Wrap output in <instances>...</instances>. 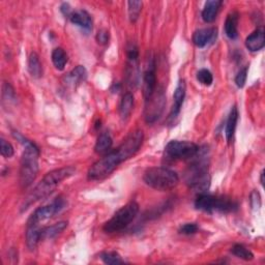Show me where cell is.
<instances>
[{"instance_id":"1","label":"cell","mask_w":265,"mask_h":265,"mask_svg":"<svg viewBox=\"0 0 265 265\" xmlns=\"http://www.w3.org/2000/svg\"><path fill=\"white\" fill-rule=\"evenodd\" d=\"M143 132L138 130L132 132V134L122 142L116 150L109 152L90 167L88 171V178L90 180H100L107 178L122 162L128 160L134 156L143 143Z\"/></svg>"},{"instance_id":"2","label":"cell","mask_w":265,"mask_h":265,"mask_svg":"<svg viewBox=\"0 0 265 265\" xmlns=\"http://www.w3.org/2000/svg\"><path fill=\"white\" fill-rule=\"evenodd\" d=\"M75 173H76V168L74 166L55 169L47 173L45 175V178L38 182V184L32 190V192L24 200L21 210L24 212L29 208V206H32L36 202L48 197L64 180L70 178V176H72Z\"/></svg>"},{"instance_id":"3","label":"cell","mask_w":265,"mask_h":265,"mask_svg":"<svg viewBox=\"0 0 265 265\" xmlns=\"http://www.w3.org/2000/svg\"><path fill=\"white\" fill-rule=\"evenodd\" d=\"M14 137L24 145V152L20 165V184L22 188L30 186L38 172V147L32 141L25 139L19 132H14Z\"/></svg>"},{"instance_id":"4","label":"cell","mask_w":265,"mask_h":265,"mask_svg":"<svg viewBox=\"0 0 265 265\" xmlns=\"http://www.w3.org/2000/svg\"><path fill=\"white\" fill-rule=\"evenodd\" d=\"M202 152V150H201ZM195 160L190 165L186 173V182L190 188L203 194L210 188V178L208 175V164L205 158V150L200 152V150L193 158Z\"/></svg>"},{"instance_id":"5","label":"cell","mask_w":265,"mask_h":265,"mask_svg":"<svg viewBox=\"0 0 265 265\" xmlns=\"http://www.w3.org/2000/svg\"><path fill=\"white\" fill-rule=\"evenodd\" d=\"M144 182L158 190L174 188L180 182L178 174L166 167H154L147 169L143 176Z\"/></svg>"},{"instance_id":"6","label":"cell","mask_w":265,"mask_h":265,"mask_svg":"<svg viewBox=\"0 0 265 265\" xmlns=\"http://www.w3.org/2000/svg\"><path fill=\"white\" fill-rule=\"evenodd\" d=\"M139 212V205L132 201L117 212L104 225V231L107 233L120 232L126 228L135 220Z\"/></svg>"},{"instance_id":"7","label":"cell","mask_w":265,"mask_h":265,"mask_svg":"<svg viewBox=\"0 0 265 265\" xmlns=\"http://www.w3.org/2000/svg\"><path fill=\"white\" fill-rule=\"evenodd\" d=\"M195 208L199 210L212 212H233L238 210V204L226 197H216L208 194H201L195 201Z\"/></svg>"},{"instance_id":"8","label":"cell","mask_w":265,"mask_h":265,"mask_svg":"<svg viewBox=\"0 0 265 265\" xmlns=\"http://www.w3.org/2000/svg\"><path fill=\"white\" fill-rule=\"evenodd\" d=\"M166 104V96L163 88H156L154 94L145 100V120L148 124L156 122L163 113Z\"/></svg>"},{"instance_id":"9","label":"cell","mask_w":265,"mask_h":265,"mask_svg":"<svg viewBox=\"0 0 265 265\" xmlns=\"http://www.w3.org/2000/svg\"><path fill=\"white\" fill-rule=\"evenodd\" d=\"M199 150V147L188 141H170L166 148V154L172 160H192Z\"/></svg>"},{"instance_id":"10","label":"cell","mask_w":265,"mask_h":265,"mask_svg":"<svg viewBox=\"0 0 265 265\" xmlns=\"http://www.w3.org/2000/svg\"><path fill=\"white\" fill-rule=\"evenodd\" d=\"M66 206V201L62 197L56 198L51 204L42 206L36 210V212L32 214V216L29 218L27 224H36L38 225L42 220H46L56 214L60 212Z\"/></svg>"},{"instance_id":"11","label":"cell","mask_w":265,"mask_h":265,"mask_svg":"<svg viewBox=\"0 0 265 265\" xmlns=\"http://www.w3.org/2000/svg\"><path fill=\"white\" fill-rule=\"evenodd\" d=\"M156 62L154 60L150 62L143 75V96L145 100L150 98L156 90Z\"/></svg>"},{"instance_id":"12","label":"cell","mask_w":265,"mask_h":265,"mask_svg":"<svg viewBox=\"0 0 265 265\" xmlns=\"http://www.w3.org/2000/svg\"><path fill=\"white\" fill-rule=\"evenodd\" d=\"M218 36V29L214 27L212 28H202L195 32L193 34V42L198 48H204L210 44H212Z\"/></svg>"},{"instance_id":"13","label":"cell","mask_w":265,"mask_h":265,"mask_svg":"<svg viewBox=\"0 0 265 265\" xmlns=\"http://www.w3.org/2000/svg\"><path fill=\"white\" fill-rule=\"evenodd\" d=\"M186 83L184 80H180L178 87H176L174 94H173L174 104H173V107H172L170 115H169V122H173L176 117L178 116L180 109H182V106L184 100L186 98Z\"/></svg>"},{"instance_id":"14","label":"cell","mask_w":265,"mask_h":265,"mask_svg":"<svg viewBox=\"0 0 265 265\" xmlns=\"http://www.w3.org/2000/svg\"><path fill=\"white\" fill-rule=\"evenodd\" d=\"M265 45V34L263 28H258L250 34L246 40V47L251 52H257L261 50Z\"/></svg>"},{"instance_id":"15","label":"cell","mask_w":265,"mask_h":265,"mask_svg":"<svg viewBox=\"0 0 265 265\" xmlns=\"http://www.w3.org/2000/svg\"><path fill=\"white\" fill-rule=\"evenodd\" d=\"M68 18L72 23L85 29V30L90 32L92 29V19L90 17V14L86 10H81L77 12H72Z\"/></svg>"},{"instance_id":"16","label":"cell","mask_w":265,"mask_h":265,"mask_svg":"<svg viewBox=\"0 0 265 265\" xmlns=\"http://www.w3.org/2000/svg\"><path fill=\"white\" fill-rule=\"evenodd\" d=\"M223 2L220 0H210L205 4L203 10H202V19L206 23H212L216 20L218 12L222 6Z\"/></svg>"},{"instance_id":"17","label":"cell","mask_w":265,"mask_h":265,"mask_svg":"<svg viewBox=\"0 0 265 265\" xmlns=\"http://www.w3.org/2000/svg\"><path fill=\"white\" fill-rule=\"evenodd\" d=\"M42 240V229L36 224H27L26 244L29 250H34Z\"/></svg>"},{"instance_id":"18","label":"cell","mask_w":265,"mask_h":265,"mask_svg":"<svg viewBox=\"0 0 265 265\" xmlns=\"http://www.w3.org/2000/svg\"><path fill=\"white\" fill-rule=\"evenodd\" d=\"M238 17L240 14L238 12H232L228 14L226 19L225 34L231 40H235L238 36Z\"/></svg>"},{"instance_id":"19","label":"cell","mask_w":265,"mask_h":265,"mask_svg":"<svg viewBox=\"0 0 265 265\" xmlns=\"http://www.w3.org/2000/svg\"><path fill=\"white\" fill-rule=\"evenodd\" d=\"M112 145L113 140L109 132H102L96 140L94 150L98 154H107L109 152H111Z\"/></svg>"},{"instance_id":"20","label":"cell","mask_w":265,"mask_h":265,"mask_svg":"<svg viewBox=\"0 0 265 265\" xmlns=\"http://www.w3.org/2000/svg\"><path fill=\"white\" fill-rule=\"evenodd\" d=\"M238 109L236 106L232 107L230 114L228 116V120H227V124H226V130H225V134H226V139L227 141H231L233 136H234V132H235V128H236V124L238 122Z\"/></svg>"},{"instance_id":"21","label":"cell","mask_w":265,"mask_h":265,"mask_svg":"<svg viewBox=\"0 0 265 265\" xmlns=\"http://www.w3.org/2000/svg\"><path fill=\"white\" fill-rule=\"evenodd\" d=\"M132 108H134V96L130 92H126L122 96L120 105V114L122 120H126L128 118Z\"/></svg>"},{"instance_id":"22","label":"cell","mask_w":265,"mask_h":265,"mask_svg":"<svg viewBox=\"0 0 265 265\" xmlns=\"http://www.w3.org/2000/svg\"><path fill=\"white\" fill-rule=\"evenodd\" d=\"M66 227H68V222L62 220V222H58L52 226L42 228V240L54 238L58 234H60Z\"/></svg>"},{"instance_id":"23","label":"cell","mask_w":265,"mask_h":265,"mask_svg":"<svg viewBox=\"0 0 265 265\" xmlns=\"http://www.w3.org/2000/svg\"><path fill=\"white\" fill-rule=\"evenodd\" d=\"M28 72L34 78H40L42 75V68L36 53H32L28 58Z\"/></svg>"},{"instance_id":"24","label":"cell","mask_w":265,"mask_h":265,"mask_svg":"<svg viewBox=\"0 0 265 265\" xmlns=\"http://www.w3.org/2000/svg\"><path fill=\"white\" fill-rule=\"evenodd\" d=\"M52 62L57 70H62L68 62V55L66 51L62 48L54 49L52 52Z\"/></svg>"},{"instance_id":"25","label":"cell","mask_w":265,"mask_h":265,"mask_svg":"<svg viewBox=\"0 0 265 265\" xmlns=\"http://www.w3.org/2000/svg\"><path fill=\"white\" fill-rule=\"evenodd\" d=\"M87 77V72L86 68L82 66H78L76 68H74L68 75V83H81L85 81Z\"/></svg>"},{"instance_id":"26","label":"cell","mask_w":265,"mask_h":265,"mask_svg":"<svg viewBox=\"0 0 265 265\" xmlns=\"http://www.w3.org/2000/svg\"><path fill=\"white\" fill-rule=\"evenodd\" d=\"M231 252L233 255H235L238 258H240V259L246 260V261H251L254 259V254L250 251L248 248L244 246L242 244H235L232 248Z\"/></svg>"},{"instance_id":"27","label":"cell","mask_w":265,"mask_h":265,"mask_svg":"<svg viewBox=\"0 0 265 265\" xmlns=\"http://www.w3.org/2000/svg\"><path fill=\"white\" fill-rule=\"evenodd\" d=\"M128 6L130 21L132 23H135V22H137V20L140 16L143 4H142V2H128Z\"/></svg>"},{"instance_id":"28","label":"cell","mask_w":265,"mask_h":265,"mask_svg":"<svg viewBox=\"0 0 265 265\" xmlns=\"http://www.w3.org/2000/svg\"><path fill=\"white\" fill-rule=\"evenodd\" d=\"M100 257L106 264L116 265V264L124 263V260L122 259L120 255L116 252H102L100 255Z\"/></svg>"},{"instance_id":"29","label":"cell","mask_w":265,"mask_h":265,"mask_svg":"<svg viewBox=\"0 0 265 265\" xmlns=\"http://www.w3.org/2000/svg\"><path fill=\"white\" fill-rule=\"evenodd\" d=\"M197 80L204 86H210L214 82L212 74L206 68H202L197 74Z\"/></svg>"},{"instance_id":"30","label":"cell","mask_w":265,"mask_h":265,"mask_svg":"<svg viewBox=\"0 0 265 265\" xmlns=\"http://www.w3.org/2000/svg\"><path fill=\"white\" fill-rule=\"evenodd\" d=\"M0 152H2V156L8 158H12L14 156V147L12 145L8 142L6 140H4V138H2L0 140Z\"/></svg>"},{"instance_id":"31","label":"cell","mask_w":265,"mask_h":265,"mask_svg":"<svg viewBox=\"0 0 265 265\" xmlns=\"http://www.w3.org/2000/svg\"><path fill=\"white\" fill-rule=\"evenodd\" d=\"M248 66H244L242 70H240V72L238 74L236 77H235V83H236L238 87L242 88L246 82V78H248Z\"/></svg>"},{"instance_id":"32","label":"cell","mask_w":265,"mask_h":265,"mask_svg":"<svg viewBox=\"0 0 265 265\" xmlns=\"http://www.w3.org/2000/svg\"><path fill=\"white\" fill-rule=\"evenodd\" d=\"M198 231V226L195 223H188L182 226L180 229V232L184 235H192L195 234Z\"/></svg>"},{"instance_id":"33","label":"cell","mask_w":265,"mask_h":265,"mask_svg":"<svg viewBox=\"0 0 265 265\" xmlns=\"http://www.w3.org/2000/svg\"><path fill=\"white\" fill-rule=\"evenodd\" d=\"M96 40L98 42V44L105 45V44H107L109 40V32L107 30L98 32L96 34Z\"/></svg>"},{"instance_id":"34","label":"cell","mask_w":265,"mask_h":265,"mask_svg":"<svg viewBox=\"0 0 265 265\" xmlns=\"http://www.w3.org/2000/svg\"><path fill=\"white\" fill-rule=\"evenodd\" d=\"M251 201L252 202H255L256 203V205H255V208H260V206H261V198H260V195H259V193L257 192V190H255V192H253V194H252V196H251Z\"/></svg>"},{"instance_id":"35","label":"cell","mask_w":265,"mask_h":265,"mask_svg":"<svg viewBox=\"0 0 265 265\" xmlns=\"http://www.w3.org/2000/svg\"><path fill=\"white\" fill-rule=\"evenodd\" d=\"M62 12H64V16H68V17H70V14L72 12V10H70V6L68 4H64L62 6Z\"/></svg>"},{"instance_id":"36","label":"cell","mask_w":265,"mask_h":265,"mask_svg":"<svg viewBox=\"0 0 265 265\" xmlns=\"http://www.w3.org/2000/svg\"><path fill=\"white\" fill-rule=\"evenodd\" d=\"M263 176H264V171L261 172V184H264V180H263Z\"/></svg>"}]
</instances>
